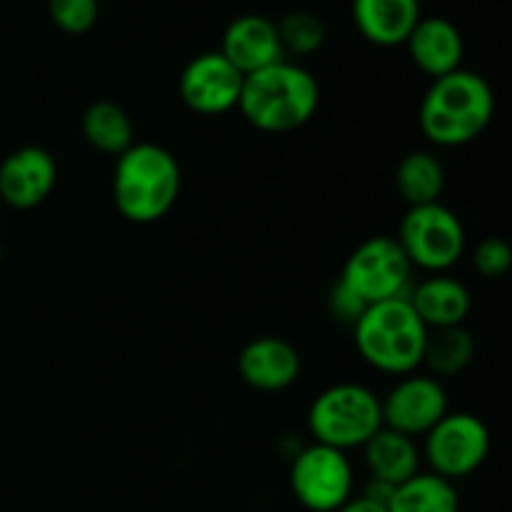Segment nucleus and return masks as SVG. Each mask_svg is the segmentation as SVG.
<instances>
[{
	"label": "nucleus",
	"mask_w": 512,
	"mask_h": 512,
	"mask_svg": "<svg viewBox=\"0 0 512 512\" xmlns=\"http://www.w3.org/2000/svg\"><path fill=\"white\" fill-rule=\"evenodd\" d=\"M495 115V93L483 75L453 70L435 78L420 103V130L438 148H463L488 130Z\"/></svg>",
	"instance_id": "1"
},
{
	"label": "nucleus",
	"mask_w": 512,
	"mask_h": 512,
	"mask_svg": "<svg viewBox=\"0 0 512 512\" xmlns=\"http://www.w3.org/2000/svg\"><path fill=\"white\" fill-rule=\"evenodd\" d=\"M320 105V85L303 65L280 60L245 75L238 110L263 133H290L313 120Z\"/></svg>",
	"instance_id": "2"
},
{
	"label": "nucleus",
	"mask_w": 512,
	"mask_h": 512,
	"mask_svg": "<svg viewBox=\"0 0 512 512\" xmlns=\"http://www.w3.org/2000/svg\"><path fill=\"white\" fill-rule=\"evenodd\" d=\"M183 173L170 150L155 143H135L115 158L113 203L125 220L150 225L173 210Z\"/></svg>",
	"instance_id": "3"
},
{
	"label": "nucleus",
	"mask_w": 512,
	"mask_h": 512,
	"mask_svg": "<svg viewBox=\"0 0 512 512\" xmlns=\"http://www.w3.org/2000/svg\"><path fill=\"white\" fill-rule=\"evenodd\" d=\"M353 335L360 358L380 373L403 378L423 365L428 328L408 298L368 305L353 325Z\"/></svg>",
	"instance_id": "4"
},
{
	"label": "nucleus",
	"mask_w": 512,
	"mask_h": 512,
	"mask_svg": "<svg viewBox=\"0 0 512 512\" xmlns=\"http://www.w3.org/2000/svg\"><path fill=\"white\" fill-rule=\"evenodd\" d=\"M308 428L315 443L335 450L363 448L380 428V398L360 383H338L323 390L308 410Z\"/></svg>",
	"instance_id": "5"
},
{
	"label": "nucleus",
	"mask_w": 512,
	"mask_h": 512,
	"mask_svg": "<svg viewBox=\"0 0 512 512\" xmlns=\"http://www.w3.org/2000/svg\"><path fill=\"white\" fill-rule=\"evenodd\" d=\"M395 240L413 268H423L433 275L448 273L465 253L463 223L443 203L408 208Z\"/></svg>",
	"instance_id": "6"
},
{
	"label": "nucleus",
	"mask_w": 512,
	"mask_h": 512,
	"mask_svg": "<svg viewBox=\"0 0 512 512\" xmlns=\"http://www.w3.org/2000/svg\"><path fill=\"white\" fill-rule=\"evenodd\" d=\"M340 283L348 285L365 305L408 298L413 288V265L390 235H375L360 243L345 260Z\"/></svg>",
	"instance_id": "7"
},
{
	"label": "nucleus",
	"mask_w": 512,
	"mask_h": 512,
	"mask_svg": "<svg viewBox=\"0 0 512 512\" xmlns=\"http://www.w3.org/2000/svg\"><path fill=\"white\" fill-rule=\"evenodd\" d=\"M355 473L343 450L313 443L290 463V490L310 512H338L353 498Z\"/></svg>",
	"instance_id": "8"
},
{
	"label": "nucleus",
	"mask_w": 512,
	"mask_h": 512,
	"mask_svg": "<svg viewBox=\"0 0 512 512\" xmlns=\"http://www.w3.org/2000/svg\"><path fill=\"white\" fill-rule=\"evenodd\" d=\"M423 458L430 473L460 480L480 470L490 453V430L478 415L448 413L423 435Z\"/></svg>",
	"instance_id": "9"
},
{
	"label": "nucleus",
	"mask_w": 512,
	"mask_h": 512,
	"mask_svg": "<svg viewBox=\"0 0 512 512\" xmlns=\"http://www.w3.org/2000/svg\"><path fill=\"white\" fill-rule=\"evenodd\" d=\"M383 428L403 433L408 438H423L433 425L450 413L448 393L433 375H403L380 400Z\"/></svg>",
	"instance_id": "10"
},
{
	"label": "nucleus",
	"mask_w": 512,
	"mask_h": 512,
	"mask_svg": "<svg viewBox=\"0 0 512 512\" xmlns=\"http://www.w3.org/2000/svg\"><path fill=\"white\" fill-rule=\"evenodd\" d=\"M245 75L220 50L190 60L180 73V100L198 115H223L235 110Z\"/></svg>",
	"instance_id": "11"
},
{
	"label": "nucleus",
	"mask_w": 512,
	"mask_h": 512,
	"mask_svg": "<svg viewBox=\"0 0 512 512\" xmlns=\"http://www.w3.org/2000/svg\"><path fill=\"white\" fill-rule=\"evenodd\" d=\"M58 183V165L45 148L25 145L0 163V200L15 210H33L50 198Z\"/></svg>",
	"instance_id": "12"
},
{
	"label": "nucleus",
	"mask_w": 512,
	"mask_h": 512,
	"mask_svg": "<svg viewBox=\"0 0 512 512\" xmlns=\"http://www.w3.org/2000/svg\"><path fill=\"white\" fill-rule=\"evenodd\" d=\"M300 353L283 338L263 335L240 350L238 373L245 385L260 393H280L300 378Z\"/></svg>",
	"instance_id": "13"
},
{
	"label": "nucleus",
	"mask_w": 512,
	"mask_h": 512,
	"mask_svg": "<svg viewBox=\"0 0 512 512\" xmlns=\"http://www.w3.org/2000/svg\"><path fill=\"white\" fill-rule=\"evenodd\" d=\"M220 53L243 75L258 73L268 65L285 60L278 38V25L265 15H240L225 28Z\"/></svg>",
	"instance_id": "14"
},
{
	"label": "nucleus",
	"mask_w": 512,
	"mask_h": 512,
	"mask_svg": "<svg viewBox=\"0 0 512 512\" xmlns=\"http://www.w3.org/2000/svg\"><path fill=\"white\" fill-rule=\"evenodd\" d=\"M405 45H408L415 68L433 80L463 68V35L458 25L448 18H440V15L420 18Z\"/></svg>",
	"instance_id": "15"
},
{
	"label": "nucleus",
	"mask_w": 512,
	"mask_h": 512,
	"mask_svg": "<svg viewBox=\"0 0 512 512\" xmlns=\"http://www.w3.org/2000/svg\"><path fill=\"white\" fill-rule=\"evenodd\" d=\"M408 300L428 330L465 325L470 308H473L470 290L458 278H450L448 273H435L410 288Z\"/></svg>",
	"instance_id": "16"
},
{
	"label": "nucleus",
	"mask_w": 512,
	"mask_h": 512,
	"mask_svg": "<svg viewBox=\"0 0 512 512\" xmlns=\"http://www.w3.org/2000/svg\"><path fill=\"white\" fill-rule=\"evenodd\" d=\"M420 18V0H353L355 28L380 48L405 45Z\"/></svg>",
	"instance_id": "17"
},
{
	"label": "nucleus",
	"mask_w": 512,
	"mask_h": 512,
	"mask_svg": "<svg viewBox=\"0 0 512 512\" xmlns=\"http://www.w3.org/2000/svg\"><path fill=\"white\" fill-rule=\"evenodd\" d=\"M363 460L368 468L370 480L398 488L405 480L420 473L423 453H420L415 438L395 433L390 428H380L368 443L363 445Z\"/></svg>",
	"instance_id": "18"
},
{
	"label": "nucleus",
	"mask_w": 512,
	"mask_h": 512,
	"mask_svg": "<svg viewBox=\"0 0 512 512\" xmlns=\"http://www.w3.org/2000/svg\"><path fill=\"white\" fill-rule=\"evenodd\" d=\"M83 138L90 148L103 155L120 158L130 145H135L133 118L123 105L113 100H98L83 113Z\"/></svg>",
	"instance_id": "19"
},
{
	"label": "nucleus",
	"mask_w": 512,
	"mask_h": 512,
	"mask_svg": "<svg viewBox=\"0 0 512 512\" xmlns=\"http://www.w3.org/2000/svg\"><path fill=\"white\" fill-rule=\"evenodd\" d=\"M395 190L408 208L440 203L445 190V168L430 150H413L395 170Z\"/></svg>",
	"instance_id": "20"
},
{
	"label": "nucleus",
	"mask_w": 512,
	"mask_h": 512,
	"mask_svg": "<svg viewBox=\"0 0 512 512\" xmlns=\"http://www.w3.org/2000/svg\"><path fill=\"white\" fill-rule=\"evenodd\" d=\"M390 512H460L458 490L435 473H418L393 490Z\"/></svg>",
	"instance_id": "21"
},
{
	"label": "nucleus",
	"mask_w": 512,
	"mask_h": 512,
	"mask_svg": "<svg viewBox=\"0 0 512 512\" xmlns=\"http://www.w3.org/2000/svg\"><path fill=\"white\" fill-rule=\"evenodd\" d=\"M475 358V338L465 325L443 330H428L423 365L433 378L460 375Z\"/></svg>",
	"instance_id": "22"
},
{
	"label": "nucleus",
	"mask_w": 512,
	"mask_h": 512,
	"mask_svg": "<svg viewBox=\"0 0 512 512\" xmlns=\"http://www.w3.org/2000/svg\"><path fill=\"white\" fill-rule=\"evenodd\" d=\"M278 38L283 45L285 55H313L323 48L325 43V25L318 15L313 13H290L278 20Z\"/></svg>",
	"instance_id": "23"
},
{
	"label": "nucleus",
	"mask_w": 512,
	"mask_h": 512,
	"mask_svg": "<svg viewBox=\"0 0 512 512\" xmlns=\"http://www.w3.org/2000/svg\"><path fill=\"white\" fill-rule=\"evenodd\" d=\"M50 20L68 35H83L98 23V0H48Z\"/></svg>",
	"instance_id": "24"
},
{
	"label": "nucleus",
	"mask_w": 512,
	"mask_h": 512,
	"mask_svg": "<svg viewBox=\"0 0 512 512\" xmlns=\"http://www.w3.org/2000/svg\"><path fill=\"white\" fill-rule=\"evenodd\" d=\"M473 265L478 275L495 280L508 275L512 268V248L505 238H485L475 245Z\"/></svg>",
	"instance_id": "25"
},
{
	"label": "nucleus",
	"mask_w": 512,
	"mask_h": 512,
	"mask_svg": "<svg viewBox=\"0 0 512 512\" xmlns=\"http://www.w3.org/2000/svg\"><path fill=\"white\" fill-rule=\"evenodd\" d=\"M328 305H330V313L335 315V320H340L343 325H350V328L358 323V318L365 313V308H368V305H365L363 300L348 288V285L340 283V280L335 283V288L330 290Z\"/></svg>",
	"instance_id": "26"
},
{
	"label": "nucleus",
	"mask_w": 512,
	"mask_h": 512,
	"mask_svg": "<svg viewBox=\"0 0 512 512\" xmlns=\"http://www.w3.org/2000/svg\"><path fill=\"white\" fill-rule=\"evenodd\" d=\"M338 512H390V510L388 505L380 503V500L368 498V495H353V498H350Z\"/></svg>",
	"instance_id": "27"
},
{
	"label": "nucleus",
	"mask_w": 512,
	"mask_h": 512,
	"mask_svg": "<svg viewBox=\"0 0 512 512\" xmlns=\"http://www.w3.org/2000/svg\"><path fill=\"white\" fill-rule=\"evenodd\" d=\"M0 230H3V223H0Z\"/></svg>",
	"instance_id": "28"
}]
</instances>
